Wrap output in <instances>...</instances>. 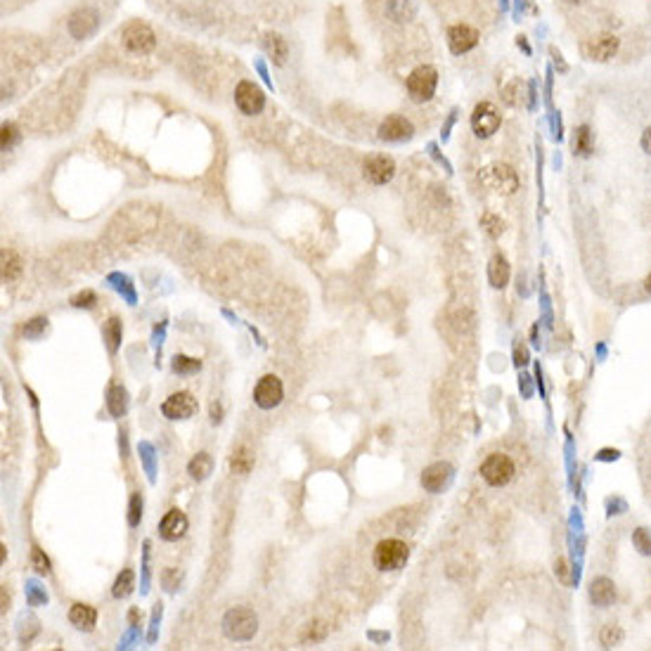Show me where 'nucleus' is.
Returning a JSON list of instances; mask_svg holds the SVG:
<instances>
[{
  "instance_id": "nucleus-17",
  "label": "nucleus",
  "mask_w": 651,
  "mask_h": 651,
  "mask_svg": "<svg viewBox=\"0 0 651 651\" xmlns=\"http://www.w3.org/2000/svg\"><path fill=\"white\" fill-rule=\"evenodd\" d=\"M97 29V12L83 8L69 17V31L74 38H86Z\"/></svg>"
},
{
  "instance_id": "nucleus-25",
  "label": "nucleus",
  "mask_w": 651,
  "mask_h": 651,
  "mask_svg": "<svg viewBox=\"0 0 651 651\" xmlns=\"http://www.w3.org/2000/svg\"><path fill=\"white\" fill-rule=\"evenodd\" d=\"M133 587H135V576H133V571H121V576L116 578V583H114L111 594H114L116 599H124L133 592Z\"/></svg>"
},
{
  "instance_id": "nucleus-8",
  "label": "nucleus",
  "mask_w": 651,
  "mask_h": 651,
  "mask_svg": "<svg viewBox=\"0 0 651 651\" xmlns=\"http://www.w3.org/2000/svg\"><path fill=\"white\" fill-rule=\"evenodd\" d=\"M500 124V111L495 109V104L491 102H478L474 107V114H471V128L478 138H491L493 133H498Z\"/></svg>"
},
{
  "instance_id": "nucleus-36",
  "label": "nucleus",
  "mask_w": 651,
  "mask_h": 651,
  "mask_svg": "<svg viewBox=\"0 0 651 651\" xmlns=\"http://www.w3.org/2000/svg\"><path fill=\"white\" fill-rule=\"evenodd\" d=\"M95 301H97V299H95V294H93V292H83V294H79V296L71 299V303H74L76 308H83V305H86V308H91Z\"/></svg>"
},
{
  "instance_id": "nucleus-32",
  "label": "nucleus",
  "mask_w": 651,
  "mask_h": 651,
  "mask_svg": "<svg viewBox=\"0 0 651 651\" xmlns=\"http://www.w3.org/2000/svg\"><path fill=\"white\" fill-rule=\"evenodd\" d=\"M202 363L199 360H192V358H185V355H178L176 363H173V370L178 375H185V372H197Z\"/></svg>"
},
{
  "instance_id": "nucleus-33",
  "label": "nucleus",
  "mask_w": 651,
  "mask_h": 651,
  "mask_svg": "<svg viewBox=\"0 0 651 651\" xmlns=\"http://www.w3.org/2000/svg\"><path fill=\"white\" fill-rule=\"evenodd\" d=\"M483 227H486V232L491 237H500V235H502V230H504V223L500 220L498 216L488 214V216H483Z\"/></svg>"
},
{
  "instance_id": "nucleus-18",
  "label": "nucleus",
  "mask_w": 651,
  "mask_h": 651,
  "mask_svg": "<svg viewBox=\"0 0 651 651\" xmlns=\"http://www.w3.org/2000/svg\"><path fill=\"white\" fill-rule=\"evenodd\" d=\"M69 621H71V625L79 628V630L91 632L97 623V611L88 604H74L69 609Z\"/></svg>"
},
{
  "instance_id": "nucleus-5",
  "label": "nucleus",
  "mask_w": 651,
  "mask_h": 651,
  "mask_svg": "<svg viewBox=\"0 0 651 651\" xmlns=\"http://www.w3.org/2000/svg\"><path fill=\"white\" fill-rule=\"evenodd\" d=\"M478 180L493 192H502V194H511L519 190V178H516L514 169L507 164H495L491 169H483Z\"/></svg>"
},
{
  "instance_id": "nucleus-35",
  "label": "nucleus",
  "mask_w": 651,
  "mask_h": 651,
  "mask_svg": "<svg viewBox=\"0 0 651 651\" xmlns=\"http://www.w3.org/2000/svg\"><path fill=\"white\" fill-rule=\"evenodd\" d=\"M17 138H19V133H17V128H15L12 124H5V126H3V135H0V144H3V149L12 147Z\"/></svg>"
},
{
  "instance_id": "nucleus-14",
  "label": "nucleus",
  "mask_w": 651,
  "mask_h": 651,
  "mask_svg": "<svg viewBox=\"0 0 651 651\" xmlns=\"http://www.w3.org/2000/svg\"><path fill=\"white\" fill-rule=\"evenodd\" d=\"M476 43H478V31L474 29V26H466V24L450 26L448 46H450V50H453L455 55L469 53L471 48H476Z\"/></svg>"
},
{
  "instance_id": "nucleus-10",
  "label": "nucleus",
  "mask_w": 651,
  "mask_h": 651,
  "mask_svg": "<svg viewBox=\"0 0 651 651\" xmlns=\"http://www.w3.org/2000/svg\"><path fill=\"white\" fill-rule=\"evenodd\" d=\"M235 102H237V107L242 109V114L254 116V114H261V109L265 107V95L256 83L242 81L235 91Z\"/></svg>"
},
{
  "instance_id": "nucleus-30",
  "label": "nucleus",
  "mask_w": 651,
  "mask_h": 651,
  "mask_svg": "<svg viewBox=\"0 0 651 651\" xmlns=\"http://www.w3.org/2000/svg\"><path fill=\"white\" fill-rule=\"evenodd\" d=\"M632 542H635V547L642 554H651V536L647 533V528H637V531L632 533Z\"/></svg>"
},
{
  "instance_id": "nucleus-2",
  "label": "nucleus",
  "mask_w": 651,
  "mask_h": 651,
  "mask_svg": "<svg viewBox=\"0 0 651 651\" xmlns=\"http://www.w3.org/2000/svg\"><path fill=\"white\" fill-rule=\"evenodd\" d=\"M408 556H410L408 545H405L403 540L391 538V540H381L379 545H377L372 561H375V566L379 571H398L405 566Z\"/></svg>"
},
{
  "instance_id": "nucleus-39",
  "label": "nucleus",
  "mask_w": 651,
  "mask_h": 651,
  "mask_svg": "<svg viewBox=\"0 0 651 651\" xmlns=\"http://www.w3.org/2000/svg\"><path fill=\"white\" fill-rule=\"evenodd\" d=\"M516 365H526V350L524 348H516Z\"/></svg>"
},
{
  "instance_id": "nucleus-26",
  "label": "nucleus",
  "mask_w": 651,
  "mask_h": 651,
  "mask_svg": "<svg viewBox=\"0 0 651 651\" xmlns=\"http://www.w3.org/2000/svg\"><path fill=\"white\" fill-rule=\"evenodd\" d=\"M573 149H576V154H581V157H587V154L592 152V133H589L587 126H581L576 131V138H573Z\"/></svg>"
},
{
  "instance_id": "nucleus-27",
  "label": "nucleus",
  "mask_w": 651,
  "mask_h": 651,
  "mask_svg": "<svg viewBox=\"0 0 651 651\" xmlns=\"http://www.w3.org/2000/svg\"><path fill=\"white\" fill-rule=\"evenodd\" d=\"M388 12L393 15V19L398 21H408L415 17V5L413 0H391V5H388Z\"/></svg>"
},
{
  "instance_id": "nucleus-41",
  "label": "nucleus",
  "mask_w": 651,
  "mask_h": 651,
  "mask_svg": "<svg viewBox=\"0 0 651 651\" xmlns=\"http://www.w3.org/2000/svg\"><path fill=\"white\" fill-rule=\"evenodd\" d=\"M647 292H651V275L647 277Z\"/></svg>"
},
{
  "instance_id": "nucleus-7",
  "label": "nucleus",
  "mask_w": 651,
  "mask_h": 651,
  "mask_svg": "<svg viewBox=\"0 0 651 651\" xmlns=\"http://www.w3.org/2000/svg\"><path fill=\"white\" fill-rule=\"evenodd\" d=\"M282 396H285V388H282L280 377L275 375H265L261 377L258 384L254 388V400L261 410H272L282 403Z\"/></svg>"
},
{
  "instance_id": "nucleus-4",
  "label": "nucleus",
  "mask_w": 651,
  "mask_h": 651,
  "mask_svg": "<svg viewBox=\"0 0 651 651\" xmlns=\"http://www.w3.org/2000/svg\"><path fill=\"white\" fill-rule=\"evenodd\" d=\"M481 476L488 486H495V488L507 486L511 478H514V462L502 453L488 455L481 464Z\"/></svg>"
},
{
  "instance_id": "nucleus-37",
  "label": "nucleus",
  "mask_w": 651,
  "mask_h": 651,
  "mask_svg": "<svg viewBox=\"0 0 651 651\" xmlns=\"http://www.w3.org/2000/svg\"><path fill=\"white\" fill-rule=\"evenodd\" d=\"M642 149L647 154H651V128H647V131L642 133Z\"/></svg>"
},
{
  "instance_id": "nucleus-31",
  "label": "nucleus",
  "mask_w": 651,
  "mask_h": 651,
  "mask_svg": "<svg viewBox=\"0 0 651 651\" xmlns=\"http://www.w3.org/2000/svg\"><path fill=\"white\" fill-rule=\"evenodd\" d=\"M31 564H33V569H36V573H41V576H48V573H50V561H48V556L43 554L38 547L31 549Z\"/></svg>"
},
{
  "instance_id": "nucleus-9",
  "label": "nucleus",
  "mask_w": 651,
  "mask_h": 651,
  "mask_svg": "<svg viewBox=\"0 0 651 651\" xmlns=\"http://www.w3.org/2000/svg\"><path fill=\"white\" fill-rule=\"evenodd\" d=\"M161 413H164L166 419H190L197 413V398L187 391L171 393L161 405Z\"/></svg>"
},
{
  "instance_id": "nucleus-20",
  "label": "nucleus",
  "mask_w": 651,
  "mask_h": 651,
  "mask_svg": "<svg viewBox=\"0 0 651 651\" xmlns=\"http://www.w3.org/2000/svg\"><path fill=\"white\" fill-rule=\"evenodd\" d=\"M488 280L495 289H502L509 282V263L504 256H493L491 265H488Z\"/></svg>"
},
{
  "instance_id": "nucleus-6",
  "label": "nucleus",
  "mask_w": 651,
  "mask_h": 651,
  "mask_svg": "<svg viewBox=\"0 0 651 651\" xmlns=\"http://www.w3.org/2000/svg\"><path fill=\"white\" fill-rule=\"evenodd\" d=\"M124 46L135 55H147L157 46V38H154V31L147 24L131 21L124 29Z\"/></svg>"
},
{
  "instance_id": "nucleus-29",
  "label": "nucleus",
  "mask_w": 651,
  "mask_h": 651,
  "mask_svg": "<svg viewBox=\"0 0 651 651\" xmlns=\"http://www.w3.org/2000/svg\"><path fill=\"white\" fill-rule=\"evenodd\" d=\"M599 639H602V644L604 647H619V644L623 642V630L619 625H604V630H602V635H599Z\"/></svg>"
},
{
  "instance_id": "nucleus-1",
  "label": "nucleus",
  "mask_w": 651,
  "mask_h": 651,
  "mask_svg": "<svg viewBox=\"0 0 651 651\" xmlns=\"http://www.w3.org/2000/svg\"><path fill=\"white\" fill-rule=\"evenodd\" d=\"M223 630H225V635L230 639H235V642H247V639H252L256 635V630H258V619H256L252 609L239 606V609H232L225 614V619H223Z\"/></svg>"
},
{
  "instance_id": "nucleus-43",
  "label": "nucleus",
  "mask_w": 651,
  "mask_h": 651,
  "mask_svg": "<svg viewBox=\"0 0 651 651\" xmlns=\"http://www.w3.org/2000/svg\"><path fill=\"white\" fill-rule=\"evenodd\" d=\"M649 604H651V599H649Z\"/></svg>"
},
{
  "instance_id": "nucleus-3",
  "label": "nucleus",
  "mask_w": 651,
  "mask_h": 651,
  "mask_svg": "<svg viewBox=\"0 0 651 651\" xmlns=\"http://www.w3.org/2000/svg\"><path fill=\"white\" fill-rule=\"evenodd\" d=\"M436 86H438V71L429 64L417 66L413 74L408 76V93L415 102H429L433 93H436Z\"/></svg>"
},
{
  "instance_id": "nucleus-24",
  "label": "nucleus",
  "mask_w": 651,
  "mask_h": 651,
  "mask_svg": "<svg viewBox=\"0 0 651 651\" xmlns=\"http://www.w3.org/2000/svg\"><path fill=\"white\" fill-rule=\"evenodd\" d=\"M21 275V258L15 249H3V280L12 282Z\"/></svg>"
},
{
  "instance_id": "nucleus-12",
  "label": "nucleus",
  "mask_w": 651,
  "mask_h": 651,
  "mask_svg": "<svg viewBox=\"0 0 651 651\" xmlns=\"http://www.w3.org/2000/svg\"><path fill=\"white\" fill-rule=\"evenodd\" d=\"M616 53H619V38L611 36V33H604V36L583 43V55L589 62H609Z\"/></svg>"
},
{
  "instance_id": "nucleus-28",
  "label": "nucleus",
  "mask_w": 651,
  "mask_h": 651,
  "mask_svg": "<svg viewBox=\"0 0 651 651\" xmlns=\"http://www.w3.org/2000/svg\"><path fill=\"white\" fill-rule=\"evenodd\" d=\"M104 337H107L109 341V350H116L119 348V341H121V322L116 318H109L107 325H104Z\"/></svg>"
},
{
  "instance_id": "nucleus-13",
  "label": "nucleus",
  "mask_w": 651,
  "mask_h": 651,
  "mask_svg": "<svg viewBox=\"0 0 651 651\" xmlns=\"http://www.w3.org/2000/svg\"><path fill=\"white\" fill-rule=\"evenodd\" d=\"M379 138L386 142H403L408 138H413V124L398 114L386 116L379 126Z\"/></svg>"
},
{
  "instance_id": "nucleus-15",
  "label": "nucleus",
  "mask_w": 651,
  "mask_h": 651,
  "mask_svg": "<svg viewBox=\"0 0 651 651\" xmlns=\"http://www.w3.org/2000/svg\"><path fill=\"white\" fill-rule=\"evenodd\" d=\"M187 531V516L182 514L180 509H169L164 514V519H161L159 524V536L164 538V540H180L182 536H185Z\"/></svg>"
},
{
  "instance_id": "nucleus-23",
  "label": "nucleus",
  "mask_w": 651,
  "mask_h": 651,
  "mask_svg": "<svg viewBox=\"0 0 651 651\" xmlns=\"http://www.w3.org/2000/svg\"><path fill=\"white\" fill-rule=\"evenodd\" d=\"M230 469L235 471V474H249V471L254 469V453L247 448V445H239L235 453H232Z\"/></svg>"
},
{
  "instance_id": "nucleus-19",
  "label": "nucleus",
  "mask_w": 651,
  "mask_h": 651,
  "mask_svg": "<svg viewBox=\"0 0 651 651\" xmlns=\"http://www.w3.org/2000/svg\"><path fill=\"white\" fill-rule=\"evenodd\" d=\"M589 599L597 606H609L616 599V585L609 578H597V581L589 585Z\"/></svg>"
},
{
  "instance_id": "nucleus-11",
  "label": "nucleus",
  "mask_w": 651,
  "mask_h": 651,
  "mask_svg": "<svg viewBox=\"0 0 651 651\" xmlns=\"http://www.w3.org/2000/svg\"><path fill=\"white\" fill-rule=\"evenodd\" d=\"M363 171L372 185H386L393 178V173H396V164H393V159L386 157V154H372V157L365 159Z\"/></svg>"
},
{
  "instance_id": "nucleus-16",
  "label": "nucleus",
  "mask_w": 651,
  "mask_h": 651,
  "mask_svg": "<svg viewBox=\"0 0 651 651\" xmlns=\"http://www.w3.org/2000/svg\"><path fill=\"white\" fill-rule=\"evenodd\" d=\"M450 476H453L450 464H445V462H436V464H431L424 469V474H422V486H424V491H429V493H441L443 488L448 486Z\"/></svg>"
},
{
  "instance_id": "nucleus-40",
  "label": "nucleus",
  "mask_w": 651,
  "mask_h": 651,
  "mask_svg": "<svg viewBox=\"0 0 651 651\" xmlns=\"http://www.w3.org/2000/svg\"><path fill=\"white\" fill-rule=\"evenodd\" d=\"M599 457H602V460H616V457H619V453H616V450H614V453H611V450H604Z\"/></svg>"
},
{
  "instance_id": "nucleus-34",
  "label": "nucleus",
  "mask_w": 651,
  "mask_h": 651,
  "mask_svg": "<svg viewBox=\"0 0 651 651\" xmlns=\"http://www.w3.org/2000/svg\"><path fill=\"white\" fill-rule=\"evenodd\" d=\"M142 516V502H140V495H133L131 498V514H128V524L131 526H138V521H140Z\"/></svg>"
},
{
  "instance_id": "nucleus-38",
  "label": "nucleus",
  "mask_w": 651,
  "mask_h": 651,
  "mask_svg": "<svg viewBox=\"0 0 651 651\" xmlns=\"http://www.w3.org/2000/svg\"><path fill=\"white\" fill-rule=\"evenodd\" d=\"M549 53H552L554 62H559V71H566V69H569V66H566L564 62H561V55H559V50H556V48H552V50H549Z\"/></svg>"
},
{
  "instance_id": "nucleus-42",
  "label": "nucleus",
  "mask_w": 651,
  "mask_h": 651,
  "mask_svg": "<svg viewBox=\"0 0 651 651\" xmlns=\"http://www.w3.org/2000/svg\"><path fill=\"white\" fill-rule=\"evenodd\" d=\"M569 3H576V5H578V3H583V0H569Z\"/></svg>"
},
{
  "instance_id": "nucleus-21",
  "label": "nucleus",
  "mask_w": 651,
  "mask_h": 651,
  "mask_svg": "<svg viewBox=\"0 0 651 651\" xmlns=\"http://www.w3.org/2000/svg\"><path fill=\"white\" fill-rule=\"evenodd\" d=\"M187 471H190L194 481H204V478H209V474L214 471V457H211L209 453H197L190 460V464H187Z\"/></svg>"
},
{
  "instance_id": "nucleus-22",
  "label": "nucleus",
  "mask_w": 651,
  "mask_h": 651,
  "mask_svg": "<svg viewBox=\"0 0 651 651\" xmlns=\"http://www.w3.org/2000/svg\"><path fill=\"white\" fill-rule=\"evenodd\" d=\"M265 50H268L272 62H275V64H285V59L289 55V46H287V41L280 36V33H268V36H265Z\"/></svg>"
}]
</instances>
